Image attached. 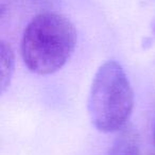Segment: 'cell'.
<instances>
[{
	"label": "cell",
	"instance_id": "8992f818",
	"mask_svg": "<svg viewBox=\"0 0 155 155\" xmlns=\"http://www.w3.org/2000/svg\"><path fill=\"white\" fill-rule=\"evenodd\" d=\"M154 32H155V24H154Z\"/></svg>",
	"mask_w": 155,
	"mask_h": 155
},
{
	"label": "cell",
	"instance_id": "277c9868",
	"mask_svg": "<svg viewBox=\"0 0 155 155\" xmlns=\"http://www.w3.org/2000/svg\"><path fill=\"white\" fill-rule=\"evenodd\" d=\"M107 155H140L138 138L133 130H125L115 140Z\"/></svg>",
	"mask_w": 155,
	"mask_h": 155
},
{
	"label": "cell",
	"instance_id": "3957f363",
	"mask_svg": "<svg viewBox=\"0 0 155 155\" xmlns=\"http://www.w3.org/2000/svg\"><path fill=\"white\" fill-rule=\"evenodd\" d=\"M15 55L12 47L5 41L0 44V88L1 94L8 89L14 73Z\"/></svg>",
	"mask_w": 155,
	"mask_h": 155
},
{
	"label": "cell",
	"instance_id": "6da1fadb",
	"mask_svg": "<svg viewBox=\"0 0 155 155\" xmlns=\"http://www.w3.org/2000/svg\"><path fill=\"white\" fill-rule=\"evenodd\" d=\"M77 32L65 16L53 12L36 15L26 27L20 51L28 69L36 74L60 70L72 55Z\"/></svg>",
	"mask_w": 155,
	"mask_h": 155
},
{
	"label": "cell",
	"instance_id": "7a4b0ae2",
	"mask_svg": "<svg viewBox=\"0 0 155 155\" xmlns=\"http://www.w3.org/2000/svg\"><path fill=\"white\" fill-rule=\"evenodd\" d=\"M134 108V93L127 73L116 61L99 67L91 83L88 115L93 125L102 133L122 130Z\"/></svg>",
	"mask_w": 155,
	"mask_h": 155
},
{
	"label": "cell",
	"instance_id": "5b68a950",
	"mask_svg": "<svg viewBox=\"0 0 155 155\" xmlns=\"http://www.w3.org/2000/svg\"><path fill=\"white\" fill-rule=\"evenodd\" d=\"M154 143H155V122H154Z\"/></svg>",
	"mask_w": 155,
	"mask_h": 155
}]
</instances>
